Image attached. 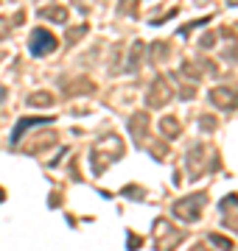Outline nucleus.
Returning <instances> with one entry per match:
<instances>
[{
  "instance_id": "1",
  "label": "nucleus",
  "mask_w": 238,
  "mask_h": 251,
  "mask_svg": "<svg viewBox=\"0 0 238 251\" xmlns=\"http://www.w3.org/2000/svg\"><path fill=\"white\" fill-rule=\"evenodd\" d=\"M54 48H56L54 34H48V31H42V28H37V31L31 34V53L34 56H45V53H51Z\"/></svg>"
},
{
  "instance_id": "2",
  "label": "nucleus",
  "mask_w": 238,
  "mask_h": 251,
  "mask_svg": "<svg viewBox=\"0 0 238 251\" xmlns=\"http://www.w3.org/2000/svg\"><path fill=\"white\" fill-rule=\"evenodd\" d=\"M48 17L56 20V23H64V17H67V14H64L62 9H51V11H48Z\"/></svg>"
},
{
  "instance_id": "3",
  "label": "nucleus",
  "mask_w": 238,
  "mask_h": 251,
  "mask_svg": "<svg viewBox=\"0 0 238 251\" xmlns=\"http://www.w3.org/2000/svg\"><path fill=\"white\" fill-rule=\"evenodd\" d=\"M48 100H51V95H34L31 98V106H45Z\"/></svg>"
}]
</instances>
